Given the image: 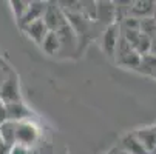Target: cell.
Listing matches in <instances>:
<instances>
[{
	"label": "cell",
	"mask_w": 156,
	"mask_h": 154,
	"mask_svg": "<svg viewBox=\"0 0 156 154\" xmlns=\"http://www.w3.org/2000/svg\"><path fill=\"white\" fill-rule=\"evenodd\" d=\"M9 5H11V9L14 12V17L17 19V23H19L20 19L25 15V12H27V9L30 6V2H25V0H11Z\"/></svg>",
	"instance_id": "cell-15"
},
{
	"label": "cell",
	"mask_w": 156,
	"mask_h": 154,
	"mask_svg": "<svg viewBox=\"0 0 156 154\" xmlns=\"http://www.w3.org/2000/svg\"><path fill=\"white\" fill-rule=\"evenodd\" d=\"M121 34H119V26L116 23L110 25L107 28V31L102 36V48L108 56H115L116 48H118V43H119Z\"/></svg>",
	"instance_id": "cell-5"
},
{
	"label": "cell",
	"mask_w": 156,
	"mask_h": 154,
	"mask_svg": "<svg viewBox=\"0 0 156 154\" xmlns=\"http://www.w3.org/2000/svg\"><path fill=\"white\" fill-rule=\"evenodd\" d=\"M0 103H2V102H0Z\"/></svg>",
	"instance_id": "cell-22"
},
{
	"label": "cell",
	"mask_w": 156,
	"mask_h": 154,
	"mask_svg": "<svg viewBox=\"0 0 156 154\" xmlns=\"http://www.w3.org/2000/svg\"><path fill=\"white\" fill-rule=\"evenodd\" d=\"M8 120V114H6V106L3 103H0V125L5 123Z\"/></svg>",
	"instance_id": "cell-17"
},
{
	"label": "cell",
	"mask_w": 156,
	"mask_h": 154,
	"mask_svg": "<svg viewBox=\"0 0 156 154\" xmlns=\"http://www.w3.org/2000/svg\"><path fill=\"white\" fill-rule=\"evenodd\" d=\"M0 65H2V62H0Z\"/></svg>",
	"instance_id": "cell-21"
},
{
	"label": "cell",
	"mask_w": 156,
	"mask_h": 154,
	"mask_svg": "<svg viewBox=\"0 0 156 154\" xmlns=\"http://www.w3.org/2000/svg\"><path fill=\"white\" fill-rule=\"evenodd\" d=\"M9 154H30V152H28V148H25V146L14 145L9 148Z\"/></svg>",
	"instance_id": "cell-16"
},
{
	"label": "cell",
	"mask_w": 156,
	"mask_h": 154,
	"mask_svg": "<svg viewBox=\"0 0 156 154\" xmlns=\"http://www.w3.org/2000/svg\"><path fill=\"white\" fill-rule=\"evenodd\" d=\"M47 2H30V6L25 12V15L20 19L19 22V26L23 28L27 25H30L31 22H36V20H40L45 14V9H47Z\"/></svg>",
	"instance_id": "cell-7"
},
{
	"label": "cell",
	"mask_w": 156,
	"mask_h": 154,
	"mask_svg": "<svg viewBox=\"0 0 156 154\" xmlns=\"http://www.w3.org/2000/svg\"><path fill=\"white\" fill-rule=\"evenodd\" d=\"M43 23L48 28V31H57L63 23H66V19L63 15V12L60 11V8L54 3H48L47 5V9H45V14L42 17Z\"/></svg>",
	"instance_id": "cell-4"
},
{
	"label": "cell",
	"mask_w": 156,
	"mask_h": 154,
	"mask_svg": "<svg viewBox=\"0 0 156 154\" xmlns=\"http://www.w3.org/2000/svg\"><path fill=\"white\" fill-rule=\"evenodd\" d=\"M8 74H9V73H6L5 68H0V86H2V83H3L5 79L8 77Z\"/></svg>",
	"instance_id": "cell-18"
},
{
	"label": "cell",
	"mask_w": 156,
	"mask_h": 154,
	"mask_svg": "<svg viewBox=\"0 0 156 154\" xmlns=\"http://www.w3.org/2000/svg\"><path fill=\"white\" fill-rule=\"evenodd\" d=\"M115 56L118 57V62L121 65H127V67H138V65H141V62H142L141 56L131 48V45L124 37L119 39V43H118Z\"/></svg>",
	"instance_id": "cell-3"
},
{
	"label": "cell",
	"mask_w": 156,
	"mask_h": 154,
	"mask_svg": "<svg viewBox=\"0 0 156 154\" xmlns=\"http://www.w3.org/2000/svg\"><path fill=\"white\" fill-rule=\"evenodd\" d=\"M6 106V114H8V120L11 122H16V123H20V122H27L33 113L31 109L23 103V102H16V103H11V105H5Z\"/></svg>",
	"instance_id": "cell-6"
},
{
	"label": "cell",
	"mask_w": 156,
	"mask_h": 154,
	"mask_svg": "<svg viewBox=\"0 0 156 154\" xmlns=\"http://www.w3.org/2000/svg\"><path fill=\"white\" fill-rule=\"evenodd\" d=\"M0 154H9V146L2 143V145H0Z\"/></svg>",
	"instance_id": "cell-19"
},
{
	"label": "cell",
	"mask_w": 156,
	"mask_h": 154,
	"mask_svg": "<svg viewBox=\"0 0 156 154\" xmlns=\"http://www.w3.org/2000/svg\"><path fill=\"white\" fill-rule=\"evenodd\" d=\"M40 45H42L43 51H45L47 54H50V56L59 53V50L62 48V43H60V40H59V37L54 31H50L45 36V39H43V42L40 43Z\"/></svg>",
	"instance_id": "cell-13"
},
{
	"label": "cell",
	"mask_w": 156,
	"mask_h": 154,
	"mask_svg": "<svg viewBox=\"0 0 156 154\" xmlns=\"http://www.w3.org/2000/svg\"><path fill=\"white\" fill-rule=\"evenodd\" d=\"M22 29L27 33V36H28L31 40H34L36 43H39V45L43 42L45 36L50 33L48 28L45 26V23H43V20H42V19H40V20H36V22H31L30 25L23 26Z\"/></svg>",
	"instance_id": "cell-10"
},
{
	"label": "cell",
	"mask_w": 156,
	"mask_h": 154,
	"mask_svg": "<svg viewBox=\"0 0 156 154\" xmlns=\"http://www.w3.org/2000/svg\"><path fill=\"white\" fill-rule=\"evenodd\" d=\"M138 139L141 140V143L145 146V149L148 152L154 151L156 148V134L154 131H142V133H136Z\"/></svg>",
	"instance_id": "cell-14"
},
{
	"label": "cell",
	"mask_w": 156,
	"mask_h": 154,
	"mask_svg": "<svg viewBox=\"0 0 156 154\" xmlns=\"http://www.w3.org/2000/svg\"><path fill=\"white\" fill-rule=\"evenodd\" d=\"M154 11H156V3L150 2V0H139V2L131 3V8H130L131 15L135 19H138V20H141V19L142 20L144 19H151Z\"/></svg>",
	"instance_id": "cell-8"
},
{
	"label": "cell",
	"mask_w": 156,
	"mask_h": 154,
	"mask_svg": "<svg viewBox=\"0 0 156 154\" xmlns=\"http://www.w3.org/2000/svg\"><path fill=\"white\" fill-rule=\"evenodd\" d=\"M116 17V6L111 2H96V19L102 23L113 25Z\"/></svg>",
	"instance_id": "cell-9"
},
{
	"label": "cell",
	"mask_w": 156,
	"mask_h": 154,
	"mask_svg": "<svg viewBox=\"0 0 156 154\" xmlns=\"http://www.w3.org/2000/svg\"><path fill=\"white\" fill-rule=\"evenodd\" d=\"M0 102L3 105H11L16 102H22L20 99V86L19 77L14 73H9L5 82L0 86Z\"/></svg>",
	"instance_id": "cell-1"
},
{
	"label": "cell",
	"mask_w": 156,
	"mask_h": 154,
	"mask_svg": "<svg viewBox=\"0 0 156 154\" xmlns=\"http://www.w3.org/2000/svg\"><path fill=\"white\" fill-rule=\"evenodd\" d=\"M2 143H3V142H2V137H0V145H2Z\"/></svg>",
	"instance_id": "cell-20"
},
{
	"label": "cell",
	"mask_w": 156,
	"mask_h": 154,
	"mask_svg": "<svg viewBox=\"0 0 156 154\" xmlns=\"http://www.w3.org/2000/svg\"><path fill=\"white\" fill-rule=\"evenodd\" d=\"M39 139V128L27 120V122H20L17 125V133H16V145H20V146H31L33 143H36Z\"/></svg>",
	"instance_id": "cell-2"
},
{
	"label": "cell",
	"mask_w": 156,
	"mask_h": 154,
	"mask_svg": "<svg viewBox=\"0 0 156 154\" xmlns=\"http://www.w3.org/2000/svg\"><path fill=\"white\" fill-rule=\"evenodd\" d=\"M124 149L127 151V154H150L145 146L141 143V140L138 139L136 134H128L127 137H124L122 140Z\"/></svg>",
	"instance_id": "cell-12"
},
{
	"label": "cell",
	"mask_w": 156,
	"mask_h": 154,
	"mask_svg": "<svg viewBox=\"0 0 156 154\" xmlns=\"http://www.w3.org/2000/svg\"><path fill=\"white\" fill-rule=\"evenodd\" d=\"M17 125L16 122L6 120L5 123L0 125V137H2V142L6 146H14L16 145V133H17Z\"/></svg>",
	"instance_id": "cell-11"
}]
</instances>
